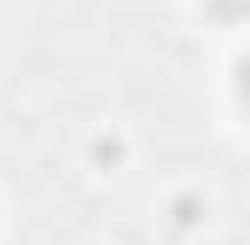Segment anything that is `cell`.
Instances as JSON below:
<instances>
[{
  "label": "cell",
  "mask_w": 250,
  "mask_h": 245,
  "mask_svg": "<svg viewBox=\"0 0 250 245\" xmlns=\"http://www.w3.org/2000/svg\"><path fill=\"white\" fill-rule=\"evenodd\" d=\"M221 18H250V0H209Z\"/></svg>",
  "instance_id": "obj_1"
},
{
  "label": "cell",
  "mask_w": 250,
  "mask_h": 245,
  "mask_svg": "<svg viewBox=\"0 0 250 245\" xmlns=\"http://www.w3.org/2000/svg\"><path fill=\"white\" fill-rule=\"evenodd\" d=\"M239 94H245V111H250V59H245V70H239Z\"/></svg>",
  "instance_id": "obj_2"
}]
</instances>
